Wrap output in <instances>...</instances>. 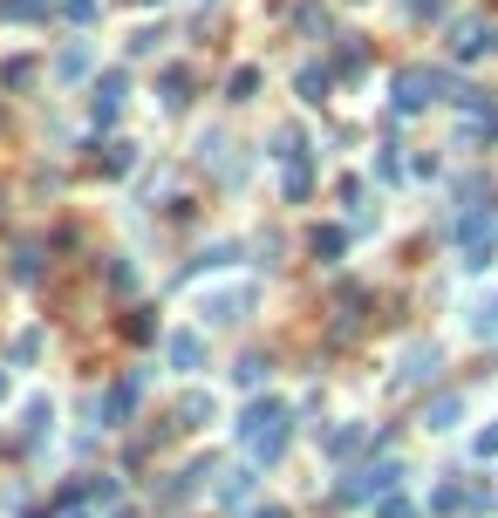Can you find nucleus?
Instances as JSON below:
<instances>
[{
	"label": "nucleus",
	"instance_id": "1",
	"mask_svg": "<svg viewBox=\"0 0 498 518\" xmlns=\"http://www.w3.org/2000/svg\"><path fill=\"white\" fill-rule=\"evenodd\" d=\"M287 437H294V409L273 403V396H260V403L239 416V450H246L253 464H273V457L287 450Z\"/></svg>",
	"mask_w": 498,
	"mask_h": 518
},
{
	"label": "nucleus",
	"instance_id": "2",
	"mask_svg": "<svg viewBox=\"0 0 498 518\" xmlns=\"http://www.w3.org/2000/svg\"><path fill=\"white\" fill-rule=\"evenodd\" d=\"M396 478H403V464H369V471H355V478L342 484V498H348V505H369V498L396 491Z\"/></svg>",
	"mask_w": 498,
	"mask_h": 518
},
{
	"label": "nucleus",
	"instance_id": "3",
	"mask_svg": "<svg viewBox=\"0 0 498 518\" xmlns=\"http://www.w3.org/2000/svg\"><path fill=\"white\" fill-rule=\"evenodd\" d=\"M137 389H144V375H123V382H110V389H103V403H96V416H103V430H116V423H130V409H137Z\"/></svg>",
	"mask_w": 498,
	"mask_h": 518
},
{
	"label": "nucleus",
	"instance_id": "4",
	"mask_svg": "<svg viewBox=\"0 0 498 518\" xmlns=\"http://www.w3.org/2000/svg\"><path fill=\"white\" fill-rule=\"evenodd\" d=\"M246 307H253V287H232V294H205V321H212V328H239V321H246Z\"/></svg>",
	"mask_w": 498,
	"mask_h": 518
},
{
	"label": "nucleus",
	"instance_id": "5",
	"mask_svg": "<svg viewBox=\"0 0 498 518\" xmlns=\"http://www.w3.org/2000/svg\"><path fill=\"white\" fill-rule=\"evenodd\" d=\"M437 369H444V355H437V348H410V355H403V369H396V389H417V382H430Z\"/></svg>",
	"mask_w": 498,
	"mask_h": 518
},
{
	"label": "nucleus",
	"instance_id": "6",
	"mask_svg": "<svg viewBox=\"0 0 498 518\" xmlns=\"http://www.w3.org/2000/svg\"><path fill=\"white\" fill-rule=\"evenodd\" d=\"M164 355H171V369H185V375L205 369V341H198L192 328H178V334H171V341H164Z\"/></svg>",
	"mask_w": 498,
	"mask_h": 518
},
{
	"label": "nucleus",
	"instance_id": "7",
	"mask_svg": "<svg viewBox=\"0 0 498 518\" xmlns=\"http://www.w3.org/2000/svg\"><path fill=\"white\" fill-rule=\"evenodd\" d=\"M212 416H219V403H212V396H205V389H192V396H185V403H178V423H185V430H205V423H212Z\"/></svg>",
	"mask_w": 498,
	"mask_h": 518
},
{
	"label": "nucleus",
	"instance_id": "8",
	"mask_svg": "<svg viewBox=\"0 0 498 518\" xmlns=\"http://www.w3.org/2000/svg\"><path fill=\"white\" fill-rule=\"evenodd\" d=\"M423 103H430V75L410 69L403 82H396V110H423Z\"/></svg>",
	"mask_w": 498,
	"mask_h": 518
},
{
	"label": "nucleus",
	"instance_id": "9",
	"mask_svg": "<svg viewBox=\"0 0 498 518\" xmlns=\"http://www.w3.org/2000/svg\"><path fill=\"white\" fill-rule=\"evenodd\" d=\"M423 423H430V430H458L464 423V396H437V403L423 409Z\"/></svg>",
	"mask_w": 498,
	"mask_h": 518
},
{
	"label": "nucleus",
	"instance_id": "10",
	"mask_svg": "<svg viewBox=\"0 0 498 518\" xmlns=\"http://www.w3.org/2000/svg\"><path fill=\"white\" fill-rule=\"evenodd\" d=\"M116 103H123V75H103V82H96V116L110 123V116H116Z\"/></svg>",
	"mask_w": 498,
	"mask_h": 518
},
{
	"label": "nucleus",
	"instance_id": "11",
	"mask_svg": "<svg viewBox=\"0 0 498 518\" xmlns=\"http://www.w3.org/2000/svg\"><path fill=\"white\" fill-rule=\"evenodd\" d=\"M362 437H369L362 423H342V430L328 437V457H355V450H362Z\"/></svg>",
	"mask_w": 498,
	"mask_h": 518
},
{
	"label": "nucleus",
	"instance_id": "12",
	"mask_svg": "<svg viewBox=\"0 0 498 518\" xmlns=\"http://www.w3.org/2000/svg\"><path fill=\"white\" fill-rule=\"evenodd\" d=\"M376 518H417V505H410V498H389V491H383V498H376Z\"/></svg>",
	"mask_w": 498,
	"mask_h": 518
},
{
	"label": "nucleus",
	"instance_id": "13",
	"mask_svg": "<svg viewBox=\"0 0 498 518\" xmlns=\"http://www.w3.org/2000/svg\"><path fill=\"white\" fill-rule=\"evenodd\" d=\"M301 96H307V103H321V96H328V69H307L301 75Z\"/></svg>",
	"mask_w": 498,
	"mask_h": 518
},
{
	"label": "nucleus",
	"instance_id": "14",
	"mask_svg": "<svg viewBox=\"0 0 498 518\" xmlns=\"http://www.w3.org/2000/svg\"><path fill=\"white\" fill-rule=\"evenodd\" d=\"M246 491H253V478H246V471H232V478L219 484V498H226V505H239V498H246Z\"/></svg>",
	"mask_w": 498,
	"mask_h": 518
},
{
	"label": "nucleus",
	"instance_id": "15",
	"mask_svg": "<svg viewBox=\"0 0 498 518\" xmlns=\"http://www.w3.org/2000/svg\"><path fill=\"white\" fill-rule=\"evenodd\" d=\"M458 505H464V491H458V484H437V498H430V512H458Z\"/></svg>",
	"mask_w": 498,
	"mask_h": 518
},
{
	"label": "nucleus",
	"instance_id": "16",
	"mask_svg": "<svg viewBox=\"0 0 498 518\" xmlns=\"http://www.w3.org/2000/svg\"><path fill=\"white\" fill-rule=\"evenodd\" d=\"M239 382H246V389H260V382H267V362H260V355H246V362H239Z\"/></svg>",
	"mask_w": 498,
	"mask_h": 518
},
{
	"label": "nucleus",
	"instance_id": "17",
	"mask_svg": "<svg viewBox=\"0 0 498 518\" xmlns=\"http://www.w3.org/2000/svg\"><path fill=\"white\" fill-rule=\"evenodd\" d=\"M471 457H478V464H485V457H498V423H492V430H478V444H471Z\"/></svg>",
	"mask_w": 498,
	"mask_h": 518
},
{
	"label": "nucleus",
	"instance_id": "18",
	"mask_svg": "<svg viewBox=\"0 0 498 518\" xmlns=\"http://www.w3.org/2000/svg\"><path fill=\"white\" fill-rule=\"evenodd\" d=\"M253 518H287V505H260V512H253Z\"/></svg>",
	"mask_w": 498,
	"mask_h": 518
},
{
	"label": "nucleus",
	"instance_id": "19",
	"mask_svg": "<svg viewBox=\"0 0 498 518\" xmlns=\"http://www.w3.org/2000/svg\"><path fill=\"white\" fill-rule=\"evenodd\" d=\"M7 389H14V382H7V369H0V403H7Z\"/></svg>",
	"mask_w": 498,
	"mask_h": 518
},
{
	"label": "nucleus",
	"instance_id": "20",
	"mask_svg": "<svg viewBox=\"0 0 498 518\" xmlns=\"http://www.w3.org/2000/svg\"><path fill=\"white\" fill-rule=\"evenodd\" d=\"M62 518H89V512H62Z\"/></svg>",
	"mask_w": 498,
	"mask_h": 518
},
{
	"label": "nucleus",
	"instance_id": "21",
	"mask_svg": "<svg viewBox=\"0 0 498 518\" xmlns=\"http://www.w3.org/2000/svg\"><path fill=\"white\" fill-rule=\"evenodd\" d=\"M116 518H130V512H116Z\"/></svg>",
	"mask_w": 498,
	"mask_h": 518
}]
</instances>
